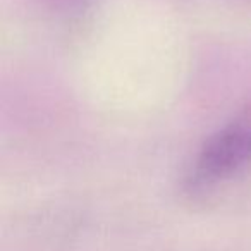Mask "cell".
I'll return each instance as SVG.
<instances>
[{"label":"cell","instance_id":"1","mask_svg":"<svg viewBox=\"0 0 251 251\" xmlns=\"http://www.w3.org/2000/svg\"><path fill=\"white\" fill-rule=\"evenodd\" d=\"M251 164V103L203 143L193 171V186L208 188L243 172Z\"/></svg>","mask_w":251,"mask_h":251}]
</instances>
